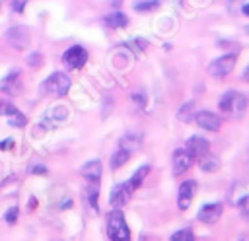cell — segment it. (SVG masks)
Listing matches in <instances>:
<instances>
[{"mask_svg": "<svg viewBox=\"0 0 249 241\" xmlns=\"http://www.w3.org/2000/svg\"><path fill=\"white\" fill-rule=\"evenodd\" d=\"M218 107H220V111H222L226 117L237 119V117H241V115L245 113V109H247V97H245L243 93L235 91V89H230V91H226V93L220 97Z\"/></svg>", "mask_w": 249, "mask_h": 241, "instance_id": "6da1fadb", "label": "cell"}, {"mask_svg": "<svg viewBox=\"0 0 249 241\" xmlns=\"http://www.w3.org/2000/svg\"><path fill=\"white\" fill-rule=\"evenodd\" d=\"M107 235L111 241H130V229L121 208H113L107 216Z\"/></svg>", "mask_w": 249, "mask_h": 241, "instance_id": "7a4b0ae2", "label": "cell"}, {"mask_svg": "<svg viewBox=\"0 0 249 241\" xmlns=\"http://www.w3.org/2000/svg\"><path fill=\"white\" fill-rule=\"evenodd\" d=\"M43 91L49 93V95H54V97H62L68 93L70 89V78L62 72H53L45 82H43Z\"/></svg>", "mask_w": 249, "mask_h": 241, "instance_id": "3957f363", "label": "cell"}, {"mask_svg": "<svg viewBox=\"0 0 249 241\" xmlns=\"http://www.w3.org/2000/svg\"><path fill=\"white\" fill-rule=\"evenodd\" d=\"M235 60H237L235 52L222 54V56H218L216 60H212V62L208 64V74H210L212 78H216V80H222V78H226L228 74H231V70L235 68Z\"/></svg>", "mask_w": 249, "mask_h": 241, "instance_id": "277c9868", "label": "cell"}, {"mask_svg": "<svg viewBox=\"0 0 249 241\" xmlns=\"http://www.w3.org/2000/svg\"><path fill=\"white\" fill-rule=\"evenodd\" d=\"M62 60H64V64H66L68 68L78 70V68H82V66L88 62V51H86L84 47H80V45H74V47H70V49L62 54Z\"/></svg>", "mask_w": 249, "mask_h": 241, "instance_id": "5b68a950", "label": "cell"}, {"mask_svg": "<svg viewBox=\"0 0 249 241\" xmlns=\"http://www.w3.org/2000/svg\"><path fill=\"white\" fill-rule=\"evenodd\" d=\"M195 192H196V181L189 179V181H183L181 187H179V192H177V206L179 210H187L195 198Z\"/></svg>", "mask_w": 249, "mask_h": 241, "instance_id": "8992f818", "label": "cell"}, {"mask_svg": "<svg viewBox=\"0 0 249 241\" xmlns=\"http://www.w3.org/2000/svg\"><path fill=\"white\" fill-rule=\"evenodd\" d=\"M195 157L185 150V148H177L173 152V157H171V165H173V175H183L191 165H193Z\"/></svg>", "mask_w": 249, "mask_h": 241, "instance_id": "52a82bcc", "label": "cell"}, {"mask_svg": "<svg viewBox=\"0 0 249 241\" xmlns=\"http://www.w3.org/2000/svg\"><path fill=\"white\" fill-rule=\"evenodd\" d=\"M195 122H196L200 128L208 130V132H216V130H220V126H222L220 117H218L216 113H212V111H198V113H195Z\"/></svg>", "mask_w": 249, "mask_h": 241, "instance_id": "ba28073f", "label": "cell"}, {"mask_svg": "<svg viewBox=\"0 0 249 241\" xmlns=\"http://www.w3.org/2000/svg\"><path fill=\"white\" fill-rule=\"evenodd\" d=\"M195 159H200V157H204L206 154H210V142L206 140V138H202V136H191L189 140H187V148H185Z\"/></svg>", "mask_w": 249, "mask_h": 241, "instance_id": "9c48e42d", "label": "cell"}, {"mask_svg": "<svg viewBox=\"0 0 249 241\" xmlns=\"http://www.w3.org/2000/svg\"><path fill=\"white\" fill-rule=\"evenodd\" d=\"M0 91L8 93V95H16L21 91V78H19V70H12L8 72L2 80H0Z\"/></svg>", "mask_w": 249, "mask_h": 241, "instance_id": "30bf717a", "label": "cell"}, {"mask_svg": "<svg viewBox=\"0 0 249 241\" xmlns=\"http://www.w3.org/2000/svg\"><path fill=\"white\" fill-rule=\"evenodd\" d=\"M6 41L16 47V49H23L27 43H29V31L23 27V25H14L8 29L6 33Z\"/></svg>", "mask_w": 249, "mask_h": 241, "instance_id": "8fae6325", "label": "cell"}, {"mask_svg": "<svg viewBox=\"0 0 249 241\" xmlns=\"http://www.w3.org/2000/svg\"><path fill=\"white\" fill-rule=\"evenodd\" d=\"M130 194H132V190H130L128 183H119V185L113 187L111 196H109V202H111L113 208H121V206H124L128 202Z\"/></svg>", "mask_w": 249, "mask_h": 241, "instance_id": "7c38bea8", "label": "cell"}, {"mask_svg": "<svg viewBox=\"0 0 249 241\" xmlns=\"http://www.w3.org/2000/svg\"><path fill=\"white\" fill-rule=\"evenodd\" d=\"M222 216V204L220 202H212V204H204L198 210V222L202 224H216Z\"/></svg>", "mask_w": 249, "mask_h": 241, "instance_id": "4fadbf2b", "label": "cell"}, {"mask_svg": "<svg viewBox=\"0 0 249 241\" xmlns=\"http://www.w3.org/2000/svg\"><path fill=\"white\" fill-rule=\"evenodd\" d=\"M2 113L8 117V122H10V126H18V128H23L25 124H27V119H25V115H21L14 105H6L4 109H2Z\"/></svg>", "mask_w": 249, "mask_h": 241, "instance_id": "5bb4252c", "label": "cell"}, {"mask_svg": "<svg viewBox=\"0 0 249 241\" xmlns=\"http://www.w3.org/2000/svg\"><path fill=\"white\" fill-rule=\"evenodd\" d=\"M82 177L88 179L89 183L93 181H99L101 179V161L99 159H93V161H88L84 167H82Z\"/></svg>", "mask_w": 249, "mask_h": 241, "instance_id": "9a60e30c", "label": "cell"}, {"mask_svg": "<svg viewBox=\"0 0 249 241\" xmlns=\"http://www.w3.org/2000/svg\"><path fill=\"white\" fill-rule=\"evenodd\" d=\"M103 21H105V25L111 27V29H121V27H124V25L128 23V17H126L123 12L115 10V12H111L109 16H105Z\"/></svg>", "mask_w": 249, "mask_h": 241, "instance_id": "2e32d148", "label": "cell"}, {"mask_svg": "<svg viewBox=\"0 0 249 241\" xmlns=\"http://www.w3.org/2000/svg\"><path fill=\"white\" fill-rule=\"evenodd\" d=\"M148 173H150V165H142L140 169H136V171L132 173V177L126 181L132 192H134V190H136V189H138V187L144 183V179H146V175H148Z\"/></svg>", "mask_w": 249, "mask_h": 241, "instance_id": "e0dca14e", "label": "cell"}, {"mask_svg": "<svg viewBox=\"0 0 249 241\" xmlns=\"http://www.w3.org/2000/svg\"><path fill=\"white\" fill-rule=\"evenodd\" d=\"M140 142H142V136L140 134H124L121 138V142H119V148H123V150H126V152L132 154L140 146Z\"/></svg>", "mask_w": 249, "mask_h": 241, "instance_id": "ac0fdd59", "label": "cell"}, {"mask_svg": "<svg viewBox=\"0 0 249 241\" xmlns=\"http://www.w3.org/2000/svg\"><path fill=\"white\" fill-rule=\"evenodd\" d=\"M198 165H200V169H202L204 173H214V171H218L220 161H218V157H214V155L206 154L204 157H200V159H198Z\"/></svg>", "mask_w": 249, "mask_h": 241, "instance_id": "d6986e66", "label": "cell"}, {"mask_svg": "<svg viewBox=\"0 0 249 241\" xmlns=\"http://www.w3.org/2000/svg\"><path fill=\"white\" fill-rule=\"evenodd\" d=\"M88 202H89V206H91L95 212H99V181L89 183V189H88Z\"/></svg>", "mask_w": 249, "mask_h": 241, "instance_id": "ffe728a7", "label": "cell"}, {"mask_svg": "<svg viewBox=\"0 0 249 241\" xmlns=\"http://www.w3.org/2000/svg\"><path fill=\"white\" fill-rule=\"evenodd\" d=\"M128 159H130V152L119 148V150L113 152V155H111V167H113V169H119V167H123Z\"/></svg>", "mask_w": 249, "mask_h": 241, "instance_id": "44dd1931", "label": "cell"}, {"mask_svg": "<svg viewBox=\"0 0 249 241\" xmlns=\"http://www.w3.org/2000/svg\"><path fill=\"white\" fill-rule=\"evenodd\" d=\"M177 119H179L181 122H189L191 119H195V103H193V101L185 103V105L179 109V113H177Z\"/></svg>", "mask_w": 249, "mask_h": 241, "instance_id": "7402d4cb", "label": "cell"}, {"mask_svg": "<svg viewBox=\"0 0 249 241\" xmlns=\"http://www.w3.org/2000/svg\"><path fill=\"white\" fill-rule=\"evenodd\" d=\"M158 8V0H140L134 4V10L136 12H152Z\"/></svg>", "mask_w": 249, "mask_h": 241, "instance_id": "603a6c76", "label": "cell"}, {"mask_svg": "<svg viewBox=\"0 0 249 241\" xmlns=\"http://www.w3.org/2000/svg\"><path fill=\"white\" fill-rule=\"evenodd\" d=\"M237 208H239L241 218H243L245 222H249V194H245V196H241V198L237 200Z\"/></svg>", "mask_w": 249, "mask_h": 241, "instance_id": "cb8c5ba5", "label": "cell"}, {"mask_svg": "<svg viewBox=\"0 0 249 241\" xmlns=\"http://www.w3.org/2000/svg\"><path fill=\"white\" fill-rule=\"evenodd\" d=\"M171 241H195V235L191 229H179L171 235Z\"/></svg>", "mask_w": 249, "mask_h": 241, "instance_id": "d4e9b609", "label": "cell"}, {"mask_svg": "<svg viewBox=\"0 0 249 241\" xmlns=\"http://www.w3.org/2000/svg\"><path fill=\"white\" fill-rule=\"evenodd\" d=\"M18 214H19L18 206H12V208H8V210H6V214H4V220H6V224L14 225V224H16V220H18Z\"/></svg>", "mask_w": 249, "mask_h": 241, "instance_id": "484cf974", "label": "cell"}, {"mask_svg": "<svg viewBox=\"0 0 249 241\" xmlns=\"http://www.w3.org/2000/svg\"><path fill=\"white\" fill-rule=\"evenodd\" d=\"M132 101H134L138 107H146V93H144V91H134V93H132Z\"/></svg>", "mask_w": 249, "mask_h": 241, "instance_id": "4316f807", "label": "cell"}, {"mask_svg": "<svg viewBox=\"0 0 249 241\" xmlns=\"http://www.w3.org/2000/svg\"><path fill=\"white\" fill-rule=\"evenodd\" d=\"M41 62H43V60H41V54H39V52H33V54L27 56V64L33 66V68H39Z\"/></svg>", "mask_w": 249, "mask_h": 241, "instance_id": "83f0119b", "label": "cell"}, {"mask_svg": "<svg viewBox=\"0 0 249 241\" xmlns=\"http://www.w3.org/2000/svg\"><path fill=\"white\" fill-rule=\"evenodd\" d=\"M25 4H27V0H12V10L16 14H21L23 8H25Z\"/></svg>", "mask_w": 249, "mask_h": 241, "instance_id": "f1b7e54d", "label": "cell"}, {"mask_svg": "<svg viewBox=\"0 0 249 241\" xmlns=\"http://www.w3.org/2000/svg\"><path fill=\"white\" fill-rule=\"evenodd\" d=\"M29 173H33V175H47V167L45 165H33V167H29Z\"/></svg>", "mask_w": 249, "mask_h": 241, "instance_id": "f546056e", "label": "cell"}, {"mask_svg": "<svg viewBox=\"0 0 249 241\" xmlns=\"http://www.w3.org/2000/svg\"><path fill=\"white\" fill-rule=\"evenodd\" d=\"M12 146H14V140H12V138H8V140L0 142V150H8V148H12Z\"/></svg>", "mask_w": 249, "mask_h": 241, "instance_id": "4dcf8cb0", "label": "cell"}, {"mask_svg": "<svg viewBox=\"0 0 249 241\" xmlns=\"http://www.w3.org/2000/svg\"><path fill=\"white\" fill-rule=\"evenodd\" d=\"M27 206H29V210H33V208L37 206V200H35V198H29V204H27Z\"/></svg>", "mask_w": 249, "mask_h": 241, "instance_id": "1f68e13d", "label": "cell"}, {"mask_svg": "<svg viewBox=\"0 0 249 241\" xmlns=\"http://www.w3.org/2000/svg\"><path fill=\"white\" fill-rule=\"evenodd\" d=\"M241 12H243L245 16H249V4H243V6H241Z\"/></svg>", "mask_w": 249, "mask_h": 241, "instance_id": "d6a6232c", "label": "cell"}, {"mask_svg": "<svg viewBox=\"0 0 249 241\" xmlns=\"http://www.w3.org/2000/svg\"><path fill=\"white\" fill-rule=\"evenodd\" d=\"M243 80H245V82H249V66H247V68H245V72H243Z\"/></svg>", "mask_w": 249, "mask_h": 241, "instance_id": "836d02e7", "label": "cell"}, {"mask_svg": "<svg viewBox=\"0 0 249 241\" xmlns=\"http://www.w3.org/2000/svg\"><path fill=\"white\" fill-rule=\"evenodd\" d=\"M167 2H171V4H177V6H179V4H183V0H167Z\"/></svg>", "mask_w": 249, "mask_h": 241, "instance_id": "e575fe53", "label": "cell"}, {"mask_svg": "<svg viewBox=\"0 0 249 241\" xmlns=\"http://www.w3.org/2000/svg\"><path fill=\"white\" fill-rule=\"evenodd\" d=\"M245 33H247V35H249V25H247V27H245Z\"/></svg>", "mask_w": 249, "mask_h": 241, "instance_id": "d590c367", "label": "cell"}, {"mask_svg": "<svg viewBox=\"0 0 249 241\" xmlns=\"http://www.w3.org/2000/svg\"><path fill=\"white\" fill-rule=\"evenodd\" d=\"M243 241H247V239H243Z\"/></svg>", "mask_w": 249, "mask_h": 241, "instance_id": "8d00e7d4", "label": "cell"}]
</instances>
